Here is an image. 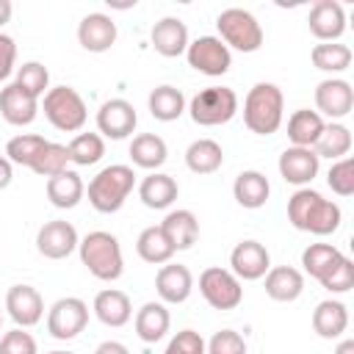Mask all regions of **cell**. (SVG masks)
I'll return each instance as SVG.
<instances>
[{"instance_id": "4fadbf2b", "label": "cell", "mask_w": 354, "mask_h": 354, "mask_svg": "<svg viewBox=\"0 0 354 354\" xmlns=\"http://www.w3.org/2000/svg\"><path fill=\"white\" fill-rule=\"evenodd\" d=\"M315 108L321 116L343 119L354 108V88L343 77H326L315 86Z\"/></svg>"}, {"instance_id": "2e32d148", "label": "cell", "mask_w": 354, "mask_h": 354, "mask_svg": "<svg viewBox=\"0 0 354 354\" xmlns=\"http://www.w3.org/2000/svg\"><path fill=\"white\" fill-rule=\"evenodd\" d=\"M230 266H232L230 271L238 279H246V282L263 279L266 271L271 268V254L260 241H241L230 252Z\"/></svg>"}, {"instance_id": "f907efd6", "label": "cell", "mask_w": 354, "mask_h": 354, "mask_svg": "<svg viewBox=\"0 0 354 354\" xmlns=\"http://www.w3.org/2000/svg\"><path fill=\"white\" fill-rule=\"evenodd\" d=\"M11 14H14L11 0H0V25H6V22L11 19Z\"/></svg>"}, {"instance_id": "681fc988", "label": "cell", "mask_w": 354, "mask_h": 354, "mask_svg": "<svg viewBox=\"0 0 354 354\" xmlns=\"http://www.w3.org/2000/svg\"><path fill=\"white\" fill-rule=\"evenodd\" d=\"M94 354H130V348L124 343H119V340H105V343H100L94 348Z\"/></svg>"}, {"instance_id": "f546056e", "label": "cell", "mask_w": 354, "mask_h": 354, "mask_svg": "<svg viewBox=\"0 0 354 354\" xmlns=\"http://www.w3.org/2000/svg\"><path fill=\"white\" fill-rule=\"evenodd\" d=\"M324 124H326V122H324V116H321L318 111L299 108V111H293L290 119H288V138H290L293 147H307V149H313L315 141H318V136H321V130H324Z\"/></svg>"}, {"instance_id": "f35d334b", "label": "cell", "mask_w": 354, "mask_h": 354, "mask_svg": "<svg viewBox=\"0 0 354 354\" xmlns=\"http://www.w3.org/2000/svg\"><path fill=\"white\" fill-rule=\"evenodd\" d=\"M66 163H69V149H66V144L47 141V144L39 149L36 160L30 163V171H36L39 177H47V180H50V177L66 171Z\"/></svg>"}, {"instance_id": "5bb4252c", "label": "cell", "mask_w": 354, "mask_h": 354, "mask_svg": "<svg viewBox=\"0 0 354 354\" xmlns=\"http://www.w3.org/2000/svg\"><path fill=\"white\" fill-rule=\"evenodd\" d=\"M6 310L19 329L36 326L44 315V299L33 285H11L6 293Z\"/></svg>"}, {"instance_id": "8fae6325", "label": "cell", "mask_w": 354, "mask_h": 354, "mask_svg": "<svg viewBox=\"0 0 354 354\" xmlns=\"http://www.w3.org/2000/svg\"><path fill=\"white\" fill-rule=\"evenodd\" d=\"M138 124V113L133 108V102L122 100V97H113V100H105L97 111V133L105 136V138H127Z\"/></svg>"}, {"instance_id": "816d5d0a", "label": "cell", "mask_w": 354, "mask_h": 354, "mask_svg": "<svg viewBox=\"0 0 354 354\" xmlns=\"http://www.w3.org/2000/svg\"><path fill=\"white\" fill-rule=\"evenodd\" d=\"M335 354H354V340H351V337L340 340V343H337V348H335Z\"/></svg>"}, {"instance_id": "30bf717a", "label": "cell", "mask_w": 354, "mask_h": 354, "mask_svg": "<svg viewBox=\"0 0 354 354\" xmlns=\"http://www.w3.org/2000/svg\"><path fill=\"white\" fill-rule=\"evenodd\" d=\"M88 324V304L77 296H64L47 310V332L55 340L77 337Z\"/></svg>"}, {"instance_id": "277c9868", "label": "cell", "mask_w": 354, "mask_h": 354, "mask_svg": "<svg viewBox=\"0 0 354 354\" xmlns=\"http://www.w3.org/2000/svg\"><path fill=\"white\" fill-rule=\"evenodd\" d=\"M133 185H136V171L124 163H111L91 177L88 202L97 213H116L127 202Z\"/></svg>"}, {"instance_id": "7dc6e473", "label": "cell", "mask_w": 354, "mask_h": 354, "mask_svg": "<svg viewBox=\"0 0 354 354\" xmlns=\"http://www.w3.org/2000/svg\"><path fill=\"white\" fill-rule=\"evenodd\" d=\"M14 64H17V44L11 36L0 33V83L8 80V75L14 72Z\"/></svg>"}, {"instance_id": "d590c367", "label": "cell", "mask_w": 354, "mask_h": 354, "mask_svg": "<svg viewBox=\"0 0 354 354\" xmlns=\"http://www.w3.org/2000/svg\"><path fill=\"white\" fill-rule=\"evenodd\" d=\"M343 260V252L332 243H310L304 252H301V266L304 271L313 277V279H324L337 263Z\"/></svg>"}, {"instance_id": "5b68a950", "label": "cell", "mask_w": 354, "mask_h": 354, "mask_svg": "<svg viewBox=\"0 0 354 354\" xmlns=\"http://www.w3.org/2000/svg\"><path fill=\"white\" fill-rule=\"evenodd\" d=\"M41 111L47 122L61 133H77L88 119L86 102L72 86H53L41 100Z\"/></svg>"}, {"instance_id": "c3c4849f", "label": "cell", "mask_w": 354, "mask_h": 354, "mask_svg": "<svg viewBox=\"0 0 354 354\" xmlns=\"http://www.w3.org/2000/svg\"><path fill=\"white\" fill-rule=\"evenodd\" d=\"M11 180H14V163H11L6 155H0V191L8 188Z\"/></svg>"}, {"instance_id": "4dcf8cb0", "label": "cell", "mask_w": 354, "mask_h": 354, "mask_svg": "<svg viewBox=\"0 0 354 354\" xmlns=\"http://www.w3.org/2000/svg\"><path fill=\"white\" fill-rule=\"evenodd\" d=\"M83 194H86V185H83L80 174L72 171V169H66V171H61V174L47 180V199H50V205H55L61 210L75 207L83 199Z\"/></svg>"}, {"instance_id": "83f0119b", "label": "cell", "mask_w": 354, "mask_h": 354, "mask_svg": "<svg viewBox=\"0 0 354 354\" xmlns=\"http://www.w3.org/2000/svg\"><path fill=\"white\" fill-rule=\"evenodd\" d=\"M133 326H136L138 340H144V343H158V340L166 337V332H169V326H171V315H169V310H166L163 301H147V304H141V310L136 313Z\"/></svg>"}, {"instance_id": "9c48e42d", "label": "cell", "mask_w": 354, "mask_h": 354, "mask_svg": "<svg viewBox=\"0 0 354 354\" xmlns=\"http://www.w3.org/2000/svg\"><path fill=\"white\" fill-rule=\"evenodd\" d=\"M185 58H188V66H194L207 77H221L232 66V53L218 36H199L188 41Z\"/></svg>"}, {"instance_id": "f5cc1de1", "label": "cell", "mask_w": 354, "mask_h": 354, "mask_svg": "<svg viewBox=\"0 0 354 354\" xmlns=\"http://www.w3.org/2000/svg\"><path fill=\"white\" fill-rule=\"evenodd\" d=\"M47 354H75V351H47Z\"/></svg>"}, {"instance_id": "b9f144b4", "label": "cell", "mask_w": 354, "mask_h": 354, "mask_svg": "<svg viewBox=\"0 0 354 354\" xmlns=\"http://www.w3.org/2000/svg\"><path fill=\"white\" fill-rule=\"evenodd\" d=\"M326 185L337 196H351L354 194V160L351 158L335 160L332 169H329V174H326Z\"/></svg>"}, {"instance_id": "60d3db41", "label": "cell", "mask_w": 354, "mask_h": 354, "mask_svg": "<svg viewBox=\"0 0 354 354\" xmlns=\"http://www.w3.org/2000/svg\"><path fill=\"white\" fill-rule=\"evenodd\" d=\"M19 88H25L30 97H44L50 91V72L41 61H25L22 66H17V80Z\"/></svg>"}, {"instance_id": "f1b7e54d", "label": "cell", "mask_w": 354, "mask_h": 354, "mask_svg": "<svg viewBox=\"0 0 354 354\" xmlns=\"http://www.w3.org/2000/svg\"><path fill=\"white\" fill-rule=\"evenodd\" d=\"M169 158V147L160 136L155 133H141L130 141V160L133 166L138 169H147V171H158Z\"/></svg>"}, {"instance_id": "d6a6232c", "label": "cell", "mask_w": 354, "mask_h": 354, "mask_svg": "<svg viewBox=\"0 0 354 354\" xmlns=\"http://www.w3.org/2000/svg\"><path fill=\"white\" fill-rule=\"evenodd\" d=\"M147 105H149V113L158 122H174V119H180L185 113V97H183V91L177 86H169V83L152 88L149 97H147Z\"/></svg>"}, {"instance_id": "7bdbcfd3", "label": "cell", "mask_w": 354, "mask_h": 354, "mask_svg": "<svg viewBox=\"0 0 354 354\" xmlns=\"http://www.w3.org/2000/svg\"><path fill=\"white\" fill-rule=\"evenodd\" d=\"M321 285L329 290V293H346L354 288V260L343 254V260L321 279Z\"/></svg>"}, {"instance_id": "9a60e30c", "label": "cell", "mask_w": 354, "mask_h": 354, "mask_svg": "<svg viewBox=\"0 0 354 354\" xmlns=\"http://www.w3.org/2000/svg\"><path fill=\"white\" fill-rule=\"evenodd\" d=\"M277 169H279V174H282L285 183L299 185V188H307L315 180L318 169H321V158L313 149H307V147H288L279 155Z\"/></svg>"}, {"instance_id": "8d00e7d4", "label": "cell", "mask_w": 354, "mask_h": 354, "mask_svg": "<svg viewBox=\"0 0 354 354\" xmlns=\"http://www.w3.org/2000/svg\"><path fill=\"white\" fill-rule=\"evenodd\" d=\"M310 58H313V66L315 69L332 72V75L346 72L351 66V50L346 44H337V41H321V44H315L313 53H310Z\"/></svg>"}, {"instance_id": "7c38bea8", "label": "cell", "mask_w": 354, "mask_h": 354, "mask_svg": "<svg viewBox=\"0 0 354 354\" xmlns=\"http://www.w3.org/2000/svg\"><path fill=\"white\" fill-rule=\"evenodd\" d=\"M77 243H80L77 230L69 221H64V218H53V221L41 224V230L36 232V249L47 260H64V257H69L77 249Z\"/></svg>"}, {"instance_id": "f6af8a7d", "label": "cell", "mask_w": 354, "mask_h": 354, "mask_svg": "<svg viewBox=\"0 0 354 354\" xmlns=\"http://www.w3.org/2000/svg\"><path fill=\"white\" fill-rule=\"evenodd\" d=\"M0 354H39V348H36L33 335L17 326L0 337Z\"/></svg>"}, {"instance_id": "e0dca14e", "label": "cell", "mask_w": 354, "mask_h": 354, "mask_svg": "<svg viewBox=\"0 0 354 354\" xmlns=\"http://www.w3.org/2000/svg\"><path fill=\"white\" fill-rule=\"evenodd\" d=\"M307 25L318 41H337L346 33V11L337 0H318L310 8Z\"/></svg>"}, {"instance_id": "bcb514c9", "label": "cell", "mask_w": 354, "mask_h": 354, "mask_svg": "<svg viewBox=\"0 0 354 354\" xmlns=\"http://www.w3.org/2000/svg\"><path fill=\"white\" fill-rule=\"evenodd\" d=\"M163 354H205V340L194 329H180L169 343Z\"/></svg>"}, {"instance_id": "603a6c76", "label": "cell", "mask_w": 354, "mask_h": 354, "mask_svg": "<svg viewBox=\"0 0 354 354\" xmlns=\"http://www.w3.org/2000/svg\"><path fill=\"white\" fill-rule=\"evenodd\" d=\"M94 315L105 324V326H124L130 318H133V304H130V296L124 290H116V288H105L94 296V304H91Z\"/></svg>"}, {"instance_id": "ab89813d", "label": "cell", "mask_w": 354, "mask_h": 354, "mask_svg": "<svg viewBox=\"0 0 354 354\" xmlns=\"http://www.w3.org/2000/svg\"><path fill=\"white\" fill-rule=\"evenodd\" d=\"M44 144H47V138L39 136V133H19L6 144V158L11 163H17V166H28L30 169V163L36 160V155H39V149Z\"/></svg>"}, {"instance_id": "d4e9b609", "label": "cell", "mask_w": 354, "mask_h": 354, "mask_svg": "<svg viewBox=\"0 0 354 354\" xmlns=\"http://www.w3.org/2000/svg\"><path fill=\"white\" fill-rule=\"evenodd\" d=\"M268 194H271V183H268V177H266L263 171H257V169L241 171V174L235 177V183H232V196H235V202H238L241 207H246V210L263 207V205L268 202Z\"/></svg>"}, {"instance_id": "836d02e7", "label": "cell", "mask_w": 354, "mask_h": 354, "mask_svg": "<svg viewBox=\"0 0 354 354\" xmlns=\"http://www.w3.org/2000/svg\"><path fill=\"white\" fill-rule=\"evenodd\" d=\"M313 152H315L318 158H329V160L348 158V152H351V130H348L346 124H340V122L324 124V130H321V136H318Z\"/></svg>"}, {"instance_id": "db71d44e", "label": "cell", "mask_w": 354, "mask_h": 354, "mask_svg": "<svg viewBox=\"0 0 354 354\" xmlns=\"http://www.w3.org/2000/svg\"><path fill=\"white\" fill-rule=\"evenodd\" d=\"M0 326H3V313H0Z\"/></svg>"}, {"instance_id": "7402d4cb", "label": "cell", "mask_w": 354, "mask_h": 354, "mask_svg": "<svg viewBox=\"0 0 354 354\" xmlns=\"http://www.w3.org/2000/svg\"><path fill=\"white\" fill-rule=\"evenodd\" d=\"M160 230H163V235L169 238V243H171L174 252H185V249H191V246L199 241V221H196V216H194L191 210H185V207L169 210L166 218L160 221Z\"/></svg>"}, {"instance_id": "3957f363", "label": "cell", "mask_w": 354, "mask_h": 354, "mask_svg": "<svg viewBox=\"0 0 354 354\" xmlns=\"http://www.w3.org/2000/svg\"><path fill=\"white\" fill-rule=\"evenodd\" d=\"M285 113V97L277 83H254L243 100V124L257 136L279 130Z\"/></svg>"}, {"instance_id": "52a82bcc", "label": "cell", "mask_w": 354, "mask_h": 354, "mask_svg": "<svg viewBox=\"0 0 354 354\" xmlns=\"http://www.w3.org/2000/svg\"><path fill=\"white\" fill-rule=\"evenodd\" d=\"M216 28H218V39L238 53H257L263 47L260 22L254 19V14L243 8H224L216 17Z\"/></svg>"}, {"instance_id": "cb8c5ba5", "label": "cell", "mask_w": 354, "mask_h": 354, "mask_svg": "<svg viewBox=\"0 0 354 354\" xmlns=\"http://www.w3.org/2000/svg\"><path fill=\"white\" fill-rule=\"evenodd\" d=\"M304 293V274L293 266H274L266 271V296L274 301H296Z\"/></svg>"}, {"instance_id": "ee69618b", "label": "cell", "mask_w": 354, "mask_h": 354, "mask_svg": "<svg viewBox=\"0 0 354 354\" xmlns=\"http://www.w3.org/2000/svg\"><path fill=\"white\" fill-rule=\"evenodd\" d=\"M205 354H246V340L235 329H221L205 343Z\"/></svg>"}, {"instance_id": "44dd1931", "label": "cell", "mask_w": 354, "mask_h": 354, "mask_svg": "<svg viewBox=\"0 0 354 354\" xmlns=\"http://www.w3.org/2000/svg\"><path fill=\"white\" fill-rule=\"evenodd\" d=\"M0 116L14 127H25L39 116V100L17 83H8L6 88H0Z\"/></svg>"}, {"instance_id": "6da1fadb", "label": "cell", "mask_w": 354, "mask_h": 354, "mask_svg": "<svg viewBox=\"0 0 354 354\" xmlns=\"http://www.w3.org/2000/svg\"><path fill=\"white\" fill-rule=\"evenodd\" d=\"M288 221L301 230V232H313V235H332L340 221V205L332 199H324L318 191L313 188H299L290 199H288Z\"/></svg>"}, {"instance_id": "484cf974", "label": "cell", "mask_w": 354, "mask_h": 354, "mask_svg": "<svg viewBox=\"0 0 354 354\" xmlns=\"http://www.w3.org/2000/svg\"><path fill=\"white\" fill-rule=\"evenodd\" d=\"M180 194V185L171 174H163V171H152L141 180L138 185V199L149 207V210H166L171 207V202L177 199Z\"/></svg>"}, {"instance_id": "ba28073f", "label": "cell", "mask_w": 354, "mask_h": 354, "mask_svg": "<svg viewBox=\"0 0 354 354\" xmlns=\"http://www.w3.org/2000/svg\"><path fill=\"white\" fill-rule=\"evenodd\" d=\"M199 293L213 310H235L243 301L241 279L221 266H210L199 274Z\"/></svg>"}, {"instance_id": "4316f807", "label": "cell", "mask_w": 354, "mask_h": 354, "mask_svg": "<svg viewBox=\"0 0 354 354\" xmlns=\"http://www.w3.org/2000/svg\"><path fill=\"white\" fill-rule=\"evenodd\" d=\"M313 329L324 340H335L348 329V310L337 299H324L313 310Z\"/></svg>"}, {"instance_id": "7a4b0ae2", "label": "cell", "mask_w": 354, "mask_h": 354, "mask_svg": "<svg viewBox=\"0 0 354 354\" xmlns=\"http://www.w3.org/2000/svg\"><path fill=\"white\" fill-rule=\"evenodd\" d=\"M77 252H80V263L88 268V274L102 282H116L124 271L119 238L105 230H94L86 238H80Z\"/></svg>"}, {"instance_id": "d6986e66", "label": "cell", "mask_w": 354, "mask_h": 354, "mask_svg": "<svg viewBox=\"0 0 354 354\" xmlns=\"http://www.w3.org/2000/svg\"><path fill=\"white\" fill-rule=\"evenodd\" d=\"M77 41L86 53H108L116 44V22L102 11L86 14L77 25Z\"/></svg>"}, {"instance_id": "1f68e13d", "label": "cell", "mask_w": 354, "mask_h": 354, "mask_svg": "<svg viewBox=\"0 0 354 354\" xmlns=\"http://www.w3.org/2000/svg\"><path fill=\"white\" fill-rule=\"evenodd\" d=\"M221 163H224V149L213 138H196L185 149V166L194 174H213L221 169Z\"/></svg>"}, {"instance_id": "ac0fdd59", "label": "cell", "mask_w": 354, "mask_h": 354, "mask_svg": "<svg viewBox=\"0 0 354 354\" xmlns=\"http://www.w3.org/2000/svg\"><path fill=\"white\" fill-rule=\"evenodd\" d=\"M155 290L163 304H183L194 290V274L183 263H163L155 274Z\"/></svg>"}, {"instance_id": "74e56055", "label": "cell", "mask_w": 354, "mask_h": 354, "mask_svg": "<svg viewBox=\"0 0 354 354\" xmlns=\"http://www.w3.org/2000/svg\"><path fill=\"white\" fill-rule=\"evenodd\" d=\"M69 163L75 166H94L105 155V141L100 133H77L69 144Z\"/></svg>"}, {"instance_id": "8992f818", "label": "cell", "mask_w": 354, "mask_h": 354, "mask_svg": "<svg viewBox=\"0 0 354 354\" xmlns=\"http://www.w3.org/2000/svg\"><path fill=\"white\" fill-rule=\"evenodd\" d=\"M188 113L194 124H202V127L227 124L238 113V94L230 86H207L191 97Z\"/></svg>"}, {"instance_id": "e575fe53", "label": "cell", "mask_w": 354, "mask_h": 354, "mask_svg": "<svg viewBox=\"0 0 354 354\" xmlns=\"http://www.w3.org/2000/svg\"><path fill=\"white\" fill-rule=\"evenodd\" d=\"M136 252H138V257H141L144 263H149V266H163V263H169L171 254H174V249H171L169 238L163 235L160 224L141 230V235H138V241H136Z\"/></svg>"}, {"instance_id": "ffe728a7", "label": "cell", "mask_w": 354, "mask_h": 354, "mask_svg": "<svg viewBox=\"0 0 354 354\" xmlns=\"http://www.w3.org/2000/svg\"><path fill=\"white\" fill-rule=\"evenodd\" d=\"M149 41H152V47H155L158 55L177 58V55H183L188 50V28L177 17H163V19H158L152 25Z\"/></svg>"}]
</instances>
